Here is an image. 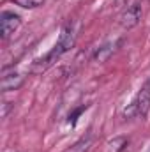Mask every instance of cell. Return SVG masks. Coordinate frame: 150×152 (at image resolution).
Masks as SVG:
<instances>
[{"label": "cell", "instance_id": "cell-1", "mask_svg": "<svg viewBox=\"0 0 150 152\" xmlns=\"http://www.w3.org/2000/svg\"><path fill=\"white\" fill-rule=\"evenodd\" d=\"M141 16H143V11H141V5L140 4H131L127 9H124V12L118 16V23L122 28L129 30V28H134L140 21H141Z\"/></svg>", "mask_w": 150, "mask_h": 152}, {"label": "cell", "instance_id": "cell-2", "mask_svg": "<svg viewBox=\"0 0 150 152\" xmlns=\"http://www.w3.org/2000/svg\"><path fill=\"white\" fill-rule=\"evenodd\" d=\"M74 42H76V30H74V27L69 23V25L64 27V30H62V34H60V37H58V42L55 44L53 51H55L58 57H62L64 53H67V51L74 46Z\"/></svg>", "mask_w": 150, "mask_h": 152}, {"label": "cell", "instance_id": "cell-3", "mask_svg": "<svg viewBox=\"0 0 150 152\" xmlns=\"http://www.w3.org/2000/svg\"><path fill=\"white\" fill-rule=\"evenodd\" d=\"M21 25V18L14 12L4 11L0 16V27H2V39H9Z\"/></svg>", "mask_w": 150, "mask_h": 152}, {"label": "cell", "instance_id": "cell-4", "mask_svg": "<svg viewBox=\"0 0 150 152\" xmlns=\"http://www.w3.org/2000/svg\"><path fill=\"white\" fill-rule=\"evenodd\" d=\"M136 103H138V115L141 118H145L150 110V80H147L141 85V88L136 96Z\"/></svg>", "mask_w": 150, "mask_h": 152}, {"label": "cell", "instance_id": "cell-5", "mask_svg": "<svg viewBox=\"0 0 150 152\" xmlns=\"http://www.w3.org/2000/svg\"><path fill=\"white\" fill-rule=\"evenodd\" d=\"M25 83V76L21 73H5L2 76V81H0V87H2V92H9V90H18L21 85Z\"/></svg>", "mask_w": 150, "mask_h": 152}, {"label": "cell", "instance_id": "cell-6", "mask_svg": "<svg viewBox=\"0 0 150 152\" xmlns=\"http://www.w3.org/2000/svg\"><path fill=\"white\" fill-rule=\"evenodd\" d=\"M113 53H115V44H113V42H106V44H103L101 48H97V51L94 53V62L103 64V62H106V60L111 58Z\"/></svg>", "mask_w": 150, "mask_h": 152}, {"label": "cell", "instance_id": "cell-7", "mask_svg": "<svg viewBox=\"0 0 150 152\" xmlns=\"http://www.w3.org/2000/svg\"><path fill=\"white\" fill-rule=\"evenodd\" d=\"M124 147H127V140L124 136H117L108 142V152H122Z\"/></svg>", "mask_w": 150, "mask_h": 152}, {"label": "cell", "instance_id": "cell-8", "mask_svg": "<svg viewBox=\"0 0 150 152\" xmlns=\"http://www.w3.org/2000/svg\"><path fill=\"white\" fill-rule=\"evenodd\" d=\"M90 143H92V138H90V136L81 138L79 142H76L74 145H73L71 149H67L66 152H87V149L90 147Z\"/></svg>", "mask_w": 150, "mask_h": 152}, {"label": "cell", "instance_id": "cell-9", "mask_svg": "<svg viewBox=\"0 0 150 152\" xmlns=\"http://www.w3.org/2000/svg\"><path fill=\"white\" fill-rule=\"evenodd\" d=\"M138 115V103H136V99L131 103V104H127L125 108H124V112H122V117L125 118V120H131V118H134Z\"/></svg>", "mask_w": 150, "mask_h": 152}, {"label": "cell", "instance_id": "cell-10", "mask_svg": "<svg viewBox=\"0 0 150 152\" xmlns=\"http://www.w3.org/2000/svg\"><path fill=\"white\" fill-rule=\"evenodd\" d=\"M12 2L23 9H37L44 4V0H12Z\"/></svg>", "mask_w": 150, "mask_h": 152}, {"label": "cell", "instance_id": "cell-11", "mask_svg": "<svg viewBox=\"0 0 150 152\" xmlns=\"http://www.w3.org/2000/svg\"><path fill=\"white\" fill-rule=\"evenodd\" d=\"M81 112H83V108H79V110H76L73 115H69V122H71V124H76V117L81 113Z\"/></svg>", "mask_w": 150, "mask_h": 152}, {"label": "cell", "instance_id": "cell-12", "mask_svg": "<svg viewBox=\"0 0 150 152\" xmlns=\"http://www.w3.org/2000/svg\"><path fill=\"white\" fill-rule=\"evenodd\" d=\"M145 2H150V0H145Z\"/></svg>", "mask_w": 150, "mask_h": 152}, {"label": "cell", "instance_id": "cell-13", "mask_svg": "<svg viewBox=\"0 0 150 152\" xmlns=\"http://www.w3.org/2000/svg\"><path fill=\"white\" fill-rule=\"evenodd\" d=\"M149 152H150V149H149Z\"/></svg>", "mask_w": 150, "mask_h": 152}]
</instances>
